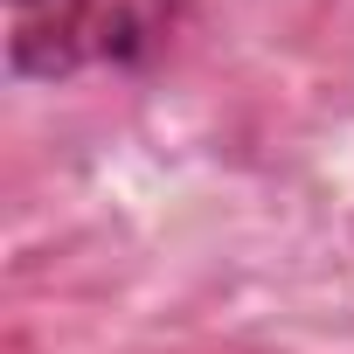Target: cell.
I'll use <instances>...</instances> for the list:
<instances>
[{"label": "cell", "instance_id": "6da1fadb", "mask_svg": "<svg viewBox=\"0 0 354 354\" xmlns=\"http://www.w3.org/2000/svg\"><path fill=\"white\" fill-rule=\"evenodd\" d=\"M174 0H8V63L15 77L132 70L167 42Z\"/></svg>", "mask_w": 354, "mask_h": 354}]
</instances>
